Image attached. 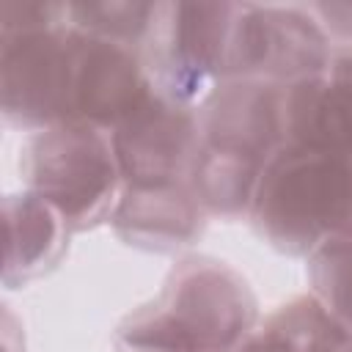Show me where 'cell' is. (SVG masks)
<instances>
[{
  "mask_svg": "<svg viewBox=\"0 0 352 352\" xmlns=\"http://www.w3.org/2000/svg\"><path fill=\"white\" fill-rule=\"evenodd\" d=\"M198 154L190 192L206 214H250L258 179L283 146V85L223 80L198 104Z\"/></svg>",
  "mask_w": 352,
  "mask_h": 352,
  "instance_id": "obj_1",
  "label": "cell"
},
{
  "mask_svg": "<svg viewBox=\"0 0 352 352\" xmlns=\"http://www.w3.org/2000/svg\"><path fill=\"white\" fill-rule=\"evenodd\" d=\"M258 324L248 280L226 261L190 256L162 292L129 314L113 338L116 352H236Z\"/></svg>",
  "mask_w": 352,
  "mask_h": 352,
  "instance_id": "obj_2",
  "label": "cell"
},
{
  "mask_svg": "<svg viewBox=\"0 0 352 352\" xmlns=\"http://www.w3.org/2000/svg\"><path fill=\"white\" fill-rule=\"evenodd\" d=\"M250 220L261 239L289 256H311L352 234V160L283 143L258 179Z\"/></svg>",
  "mask_w": 352,
  "mask_h": 352,
  "instance_id": "obj_3",
  "label": "cell"
},
{
  "mask_svg": "<svg viewBox=\"0 0 352 352\" xmlns=\"http://www.w3.org/2000/svg\"><path fill=\"white\" fill-rule=\"evenodd\" d=\"M22 176L28 192L47 201L72 234L110 220L124 192L110 132L88 124L33 132L22 154Z\"/></svg>",
  "mask_w": 352,
  "mask_h": 352,
  "instance_id": "obj_4",
  "label": "cell"
},
{
  "mask_svg": "<svg viewBox=\"0 0 352 352\" xmlns=\"http://www.w3.org/2000/svg\"><path fill=\"white\" fill-rule=\"evenodd\" d=\"M239 3H160L154 33L143 50L154 88L195 107L226 80Z\"/></svg>",
  "mask_w": 352,
  "mask_h": 352,
  "instance_id": "obj_5",
  "label": "cell"
},
{
  "mask_svg": "<svg viewBox=\"0 0 352 352\" xmlns=\"http://www.w3.org/2000/svg\"><path fill=\"white\" fill-rule=\"evenodd\" d=\"M74 28L66 22L0 33L3 118L11 126L41 132L72 124Z\"/></svg>",
  "mask_w": 352,
  "mask_h": 352,
  "instance_id": "obj_6",
  "label": "cell"
},
{
  "mask_svg": "<svg viewBox=\"0 0 352 352\" xmlns=\"http://www.w3.org/2000/svg\"><path fill=\"white\" fill-rule=\"evenodd\" d=\"M330 58V36L308 6L239 3L226 80L289 85L319 74Z\"/></svg>",
  "mask_w": 352,
  "mask_h": 352,
  "instance_id": "obj_7",
  "label": "cell"
},
{
  "mask_svg": "<svg viewBox=\"0 0 352 352\" xmlns=\"http://www.w3.org/2000/svg\"><path fill=\"white\" fill-rule=\"evenodd\" d=\"M121 182L129 190H168L190 182L198 154V110L160 91L110 132Z\"/></svg>",
  "mask_w": 352,
  "mask_h": 352,
  "instance_id": "obj_8",
  "label": "cell"
},
{
  "mask_svg": "<svg viewBox=\"0 0 352 352\" xmlns=\"http://www.w3.org/2000/svg\"><path fill=\"white\" fill-rule=\"evenodd\" d=\"M154 80L140 50L74 30L72 124L113 132L151 96Z\"/></svg>",
  "mask_w": 352,
  "mask_h": 352,
  "instance_id": "obj_9",
  "label": "cell"
},
{
  "mask_svg": "<svg viewBox=\"0 0 352 352\" xmlns=\"http://www.w3.org/2000/svg\"><path fill=\"white\" fill-rule=\"evenodd\" d=\"M283 143L352 160V47L333 50L319 74L283 85Z\"/></svg>",
  "mask_w": 352,
  "mask_h": 352,
  "instance_id": "obj_10",
  "label": "cell"
},
{
  "mask_svg": "<svg viewBox=\"0 0 352 352\" xmlns=\"http://www.w3.org/2000/svg\"><path fill=\"white\" fill-rule=\"evenodd\" d=\"M204 217L206 212L198 206L187 184L168 190L124 187L110 223L126 245L170 253L192 245L201 236Z\"/></svg>",
  "mask_w": 352,
  "mask_h": 352,
  "instance_id": "obj_11",
  "label": "cell"
},
{
  "mask_svg": "<svg viewBox=\"0 0 352 352\" xmlns=\"http://www.w3.org/2000/svg\"><path fill=\"white\" fill-rule=\"evenodd\" d=\"M3 212H6L3 283L14 289L52 270L72 231L47 201H41L28 190L8 195Z\"/></svg>",
  "mask_w": 352,
  "mask_h": 352,
  "instance_id": "obj_12",
  "label": "cell"
},
{
  "mask_svg": "<svg viewBox=\"0 0 352 352\" xmlns=\"http://www.w3.org/2000/svg\"><path fill=\"white\" fill-rule=\"evenodd\" d=\"M327 311L311 297H294L272 311L236 352H322Z\"/></svg>",
  "mask_w": 352,
  "mask_h": 352,
  "instance_id": "obj_13",
  "label": "cell"
},
{
  "mask_svg": "<svg viewBox=\"0 0 352 352\" xmlns=\"http://www.w3.org/2000/svg\"><path fill=\"white\" fill-rule=\"evenodd\" d=\"M69 6V25L80 33L118 41L135 50H146L160 3H140V0H94V3H66Z\"/></svg>",
  "mask_w": 352,
  "mask_h": 352,
  "instance_id": "obj_14",
  "label": "cell"
},
{
  "mask_svg": "<svg viewBox=\"0 0 352 352\" xmlns=\"http://www.w3.org/2000/svg\"><path fill=\"white\" fill-rule=\"evenodd\" d=\"M311 297L336 319L352 330V234L336 236L308 256Z\"/></svg>",
  "mask_w": 352,
  "mask_h": 352,
  "instance_id": "obj_15",
  "label": "cell"
},
{
  "mask_svg": "<svg viewBox=\"0 0 352 352\" xmlns=\"http://www.w3.org/2000/svg\"><path fill=\"white\" fill-rule=\"evenodd\" d=\"M314 11V16L319 19V25L324 28V33L330 38H338V41H346L344 47H352V6H338V3H316V6H308Z\"/></svg>",
  "mask_w": 352,
  "mask_h": 352,
  "instance_id": "obj_16",
  "label": "cell"
},
{
  "mask_svg": "<svg viewBox=\"0 0 352 352\" xmlns=\"http://www.w3.org/2000/svg\"><path fill=\"white\" fill-rule=\"evenodd\" d=\"M322 352H352V330H346L336 319H330L324 338H322Z\"/></svg>",
  "mask_w": 352,
  "mask_h": 352,
  "instance_id": "obj_17",
  "label": "cell"
}]
</instances>
